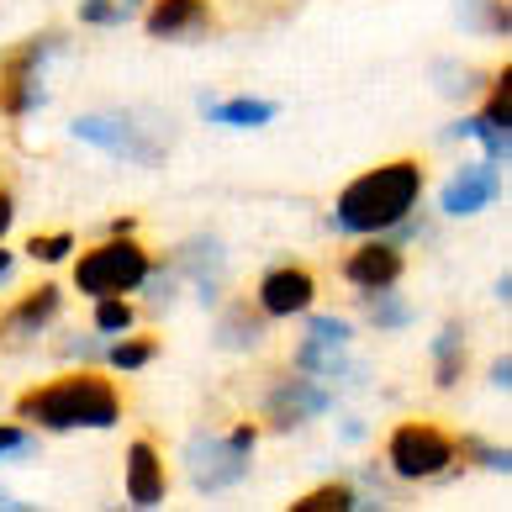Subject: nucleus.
<instances>
[{"label": "nucleus", "instance_id": "1", "mask_svg": "<svg viewBox=\"0 0 512 512\" xmlns=\"http://www.w3.org/2000/svg\"><path fill=\"white\" fill-rule=\"evenodd\" d=\"M417 196H423V164L417 159H391L365 169L354 185H344V196L333 206V227L338 233H386V227L407 222Z\"/></svg>", "mask_w": 512, "mask_h": 512}, {"label": "nucleus", "instance_id": "2", "mask_svg": "<svg viewBox=\"0 0 512 512\" xmlns=\"http://www.w3.org/2000/svg\"><path fill=\"white\" fill-rule=\"evenodd\" d=\"M16 417L32 428H53V433L111 428L122 417V391L111 386L106 375L74 370V375H59V381H48V386H32L22 402H16Z\"/></svg>", "mask_w": 512, "mask_h": 512}, {"label": "nucleus", "instance_id": "3", "mask_svg": "<svg viewBox=\"0 0 512 512\" xmlns=\"http://www.w3.org/2000/svg\"><path fill=\"white\" fill-rule=\"evenodd\" d=\"M148 280V254L132 243V233H117L101 249H90L74 259V291L80 296H127Z\"/></svg>", "mask_w": 512, "mask_h": 512}, {"label": "nucleus", "instance_id": "4", "mask_svg": "<svg viewBox=\"0 0 512 512\" xmlns=\"http://www.w3.org/2000/svg\"><path fill=\"white\" fill-rule=\"evenodd\" d=\"M454 449H460V444H454L439 423H428V417H412V423H402V428L391 433L386 460H391L396 476H407V481H428V476H439V470H449Z\"/></svg>", "mask_w": 512, "mask_h": 512}, {"label": "nucleus", "instance_id": "5", "mask_svg": "<svg viewBox=\"0 0 512 512\" xmlns=\"http://www.w3.org/2000/svg\"><path fill=\"white\" fill-rule=\"evenodd\" d=\"M53 48L59 43H53V32H48V37H32V43L11 48L6 59H0V111H6V117H27V111L43 101V59Z\"/></svg>", "mask_w": 512, "mask_h": 512}, {"label": "nucleus", "instance_id": "6", "mask_svg": "<svg viewBox=\"0 0 512 512\" xmlns=\"http://www.w3.org/2000/svg\"><path fill=\"white\" fill-rule=\"evenodd\" d=\"M249 454H254V428L243 423L233 428L227 439H196L191 444V476L201 491H227V486H238L243 476H249Z\"/></svg>", "mask_w": 512, "mask_h": 512}, {"label": "nucleus", "instance_id": "7", "mask_svg": "<svg viewBox=\"0 0 512 512\" xmlns=\"http://www.w3.org/2000/svg\"><path fill=\"white\" fill-rule=\"evenodd\" d=\"M502 191V164L497 159H481V164H465L460 175L444 185V212L449 217H476L481 206H491Z\"/></svg>", "mask_w": 512, "mask_h": 512}, {"label": "nucleus", "instance_id": "8", "mask_svg": "<svg viewBox=\"0 0 512 512\" xmlns=\"http://www.w3.org/2000/svg\"><path fill=\"white\" fill-rule=\"evenodd\" d=\"M312 296H317V280L301 264H280V270H270L259 280V312L264 317H296L312 307Z\"/></svg>", "mask_w": 512, "mask_h": 512}, {"label": "nucleus", "instance_id": "9", "mask_svg": "<svg viewBox=\"0 0 512 512\" xmlns=\"http://www.w3.org/2000/svg\"><path fill=\"white\" fill-rule=\"evenodd\" d=\"M333 407V396L322 391L312 375H291V381H280L270 391V417H275V428H296V423H307V417H322Z\"/></svg>", "mask_w": 512, "mask_h": 512}, {"label": "nucleus", "instance_id": "10", "mask_svg": "<svg viewBox=\"0 0 512 512\" xmlns=\"http://www.w3.org/2000/svg\"><path fill=\"white\" fill-rule=\"evenodd\" d=\"M74 138H85V143H96V148H106V154H127V159H159L154 154V143H143L138 132H132V122H122V117H80L74 122Z\"/></svg>", "mask_w": 512, "mask_h": 512}, {"label": "nucleus", "instance_id": "11", "mask_svg": "<svg viewBox=\"0 0 512 512\" xmlns=\"http://www.w3.org/2000/svg\"><path fill=\"white\" fill-rule=\"evenodd\" d=\"M164 460H159V449L138 439L127 449V502L132 507H159L164 502Z\"/></svg>", "mask_w": 512, "mask_h": 512}, {"label": "nucleus", "instance_id": "12", "mask_svg": "<svg viewBox=\"0 0 512 512\" xmlns=\"http://www.w3.org/2000/svg\"><path fill=\"white\" fill-rule=\"evenodd\" d=\"M344 275L354 280L359 291H381V286H396L402 280V249L396 243H365V249H354Z\"/></svg>", "mask_w": 512, "mask_h": 512}, {"label": "nucleus", "instance_id": "13", "mask_svg": "<svg viewBox=\"0 0 512 512\" xmlns=\"http://www.w3.org/2000/svg\"><path fill=\"white\" fill-rule=\"evenodd\" d=\"M59 307H64V291L59 286H37V291H27L16 307L0 317V333L6 338H27V333H43L53 317H59Z\"/></svg>", "mask_w": 512, "mask_h": 512}, {"label": "nucleus", "instance_id": "14", "mask_svg": "<svg viewBox=\"0 0 512 512\" xmlns=\"http://www.w3.org/2000/svg\"><path fill=\"white\" fill-rule=\"evenodd\" d=\"M143 22L154 37H185V32H201L212 22V11H206V0H154Z\"/></svg>", "mask_w": 512, "mask_h": 512}, {"label": "nucleus", "instance_id": "15", "mask_svg": "<svg viewBox=\"0 0 512 512\" xmlns=\"http://www.w3.org/2000/svg\"><path fill=\"white\" fill-rule=\"evenodd\" d=\"M222 344L227 349H254L264 344V312H249V301H238L222 322Z\"/></svg>", "mask_w": 512, "mask_h": 512}, {"label": "nucleus", "instance_id": "16", "mask_svg": "<svg viewBox=\"0 0 512 512\" xmlns=\"http://www.w3.org/2000/svg\"><path fill=\"white\" fill-rule=\"evenodd\" d=\"M212 117L227 127H264L275 117V101H227V106H212Z\"/></svg>", "mask_w": 512, "mask_h": 512}, {"label": "nucleus", "instance_id": "17", "mask_svg": "<svg viewBox=\"0 0 512 512\" xmlns=\"http://www.w3.org/2000/svg\"><path fill=\"white\" fill-rule=\"evenodd\" d=\"M359 296H365V307H370V322H375V328H402V322L412 317L402 301L391 296V286H381V291H359Z\"/></svg>", "mask_w": 512, "mask_h": 512}, {"label": "nucleus", "instance_id": "18", "mask_svg": "<svg viewBox=\"0 0 512 512\" xmlns=\"http://www.w3.org/2000/svg\"><path fill=\"white\" fill-rule=\"evenodd\" d=\"M138 0H80V22L90 27H122Z\"/></svg>", "mask_w": 512, "mask_h": 512}, {"label": "nucleus", "instance_id": "19", "mask_svg": "<svg viewBox=\"0 0 512 512\" xmlns=\"http://www.w3.org/2000/svg\"><path fill=\"white\" fill-rule=\"evenodd\" d=\"M291 507H296V512H328V507L344 512V507H359V502H354V491H349L344 481H333V486H317V491H307V497L291 502Z\"/></svg>", "mask_w": 512, "mask_h": 512}, {"label": "nucleus", "instance_id": "20", "mask_svg": "<svg viewBox=\"0 0 512 512\" xmlns=\"http://www.w3.org/2000/svg\"><path fill=\"white\" fill-rule=\"evenodd\" d=\"M433 354H439V386H454V381H460V365H465L460 328H444V338L433 344Z\"/></svg>", "mask_w": 512, "mask_h": 512}, {"label": "nucleus", "instance_id": "21", "mask_svg": "<svg viewBox=\"0 0 512 512\" xmlns=\"http://www.w3.org/2000/svg\"><path fill=\"white\" fill-rule=\"evenodd\" d=\"M154 354H159L154 338H127V333H122V344L111 349V365H117V370H143Z\"/></svg>", "mask_w": 512, "mask_h": 512}, {"label": "nucleus", "instance_id": "22", "mask_svg": "<svg viewBox=\"0 0 512 512\" xmlns=\"http://www.w3.org/2000/svg\"><path fill=\"white\" fill-rule=\"evenodd\" d=\"M96 328H101L106 338L127 333V328H132V307H127L122 296H101V307H96Z\"/></svg>", "mask_w": 512, "mask_h": 512}, {"label": "nucleus", "instance_id": "23", "mask_svg": "<svg viewBox=\"0 0 512 512\" xmlns=\"http://www.w3.org/2000/svg\"><path fill=\"white\" fill-rule=\"evenodd\" d=\"M460 132H470V138H481L486 143V159H497V164H507V127H491V122H460Z\"/></svg>", "mask_w": 512, "mask_h": 512}, {"label": "nucleus", "instance_id": "24", "mask_svg": "<svg viewBox=\"0 0 512 512\" xmlns=\"http://www.w3.org/2000/svg\"><path fill=\"white\" fill-rule=\"evenodd\" d=\"M307 338H312V344H322V349H349V322H338V317H312Z\"/></svg>", "mask_w": 512, "mask_h": 512}, {"label": "nucleus", "instance_id": "25", "mask_svg": "<svg viewBox=\"0 0 512 512\" xmlns=\"http://www.w3.org/2000/svg\"><path fill=\"white\" fill-rule=\"evenodd\" d=\"M481 122H491V127H507L512 122V74L507 69H502V80L491 85V106H486Z\"/></svg>", "mask_w": 512, "mask_h": 512}, {"label": "nucleus", "instance_id": "26", "mask_svg": "<svg viewBox=\"0 0 512 512\" xmlns=\"http://www.w3.org/2000/svg\"><path fill=\"white\" fill-rule=\"evenodd\" d=\"M27 249H32V259L59 264V259H69V249H74V233H43V238H32Z\"/></svg>", "mask_w": 512, "mask_h": 512}, {"label": "nucleus", "instance_id": "27", "mask_svg": "<svg viewBox=\"0 0 512 512\" xmlns=\"http://www.w3.org/2000/svg\"><path fill=\"white\" fill-rule=\"evenodd\" d=\"M32 439H27V433L22 428H0V454H22Z\"/></svg>", "mask_w": 512, "mask_h": 512}, {"label": "nucleus", "instance_id": "28", "mask_svg": "<svg viewBox=\"0 0 512 512\" xmlns=\"http://www.w3.org/2000/svg\"><path fill=\"white\" fill-rule=\"evenodd\" d=\"M11 217H16V201H11V191L0 185V238L11 233Z\"/></svg>", "mask_w": 512, "mask_h": 512}, {"label": "nucleus", "instance_id": "29", "mask_svg": "<svg viewBox=\"0 0 512 512\" xmlns=\"http://www.w3.org/2000/svg\"><path fill=\"white\" fill-rule=\"evenodd\" d=\"M6 270H11V254H6V249H0V275H6Z\"/></svg>", "mask_w": 512, "mask_h": 512}]
</instances>
